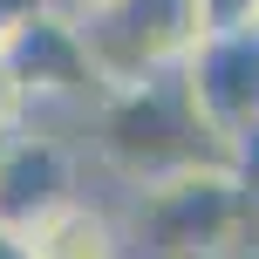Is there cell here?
<instances>
[{
    "label": "cell",
    "mask_w": 259,
    "mask_h": 259,
    "mask_svg": "<svg viewBox=\"0 0 259 259\" xmlns=\"http://www.w3.org/2000/svg\"><path fill=\"white\" fill-rule=\"evenodd\" d=\"M55 14H68V21H103V14H116L123 0H48Z\"/></svg>",
    "instance_id": "cell-10"
},
{
    "label": "cell",
    "mask_w": 259,
    "mask_h": 259,
    "mask_svg": "<svg viewBox=\"0 0 259 259\" xmlns=\"http://www.w3.org/2000/svg\"><path fill=\"white\" fill-rule=\"evenodd\" d=\"M252 27H259V14H252Z\"/></svg>",
    "instance_id": "cell-14"
},
{
    "label": "cell",
    "mask_w": 259,
    "mask_h": 259,
    "mask_svg": "<svg viewBox=\"0 0 259 259\" xmlns=\"http://www.w3.org/2000/svg\"><path fill=\"white\" fill-rule=\"evenodd\" d=\"M7 62H14V75L34 89L41 116H48L55 103H62V109H96L109 96L103 89V68H96V55H89L82 21H68V14H55V7L27 14V21L14 27Z\"/></svg>",
    "instance_id": "cell-4"
},
{
    "label": "cell",
    "mask_w": 259,
    "mask_h": 259,
    "mask_svg": "<svg viewBox=\"0 0 259 259\" xmlns=\"http://www.w3.org/2000/svg\"><path fill=\"white\" fill-rule=\"evenodd\" d=\"M34 123H41L34 89H27V82L14 75V62L0 55V137H21V130H34Z\"/></svg>",
    "instance_id": "cell-7"
},
{
    "label": "cell",
    "mask_w": 259,
    "mask_h": 259,
    "mask_svg": "<svg viewBox=\"0 0 259 259\" xmlns=\"http://www.w3.org/2000/svg\"><path fill=\"white\" fill-rule=\"evenodd\" d=\"M0 259H27V239L7 232V225H0Z\"/></svg>",
    "instance_id": "cell-11"
},
{
    "label": "cell",
    "mask_w": 259,
    "mask_h": 259,
    "mask_svg": "<svg viewBox=\"0 0 259 259\" xmlns=\"http://www.w3.org/2000/svg\"><path fill=\"white\" fill-rule=\"evenodd\" d=\"M184 89H191L198 123L211 130L225 157L246 137H259V27H219L191 48L184 62Z\"/></svg>",
    "instance_id": "cell-3"
},
{
    "label": "cell",
    "mask_w": 259,
    "mask_h": 259,
    "mask_svg": "<svg viewBox=\"0 0 259 259\" xmlns=\"http://www.w3.org/2000/svg\"><path fill=\"white\" fill-rule=\"evenodd\" d=\"M68 198H82V150L75 143L55 137L48 123L7 137V157H0V225L7 232H34Z\"/></svg>",
    "instance_id": "cell-5"
},
{
    "label": "cell",
    "mask_w": 259,
    "mask_h": 259,
    "mask_svg": "<svg viewBox=\"0 0 259 259\" xmlns=\"http://www.w3.org/2000/svg\"><path fill=\"white\" fill-rule=\"evenodd\" d=\"M96 123V157L130 184V191H157V184L184 178L198 164H219V143L211 130L198 123L191 109V89H184V68L178 75H157V82H137V89H109L103 103L89 109Z\"/></svg>",
    "instance_id": "cell-1"
},
{
    "label": "cell",
    "mask_w": 259,
    "mask_h": 259,
    "mask_svg": "<svg viewBox=\"0 0 259 259\" xmlns=\"http://www.w3.org/2000/svg\"><path fill=\"white\" fill-rule=\"evenodd\" d=\"M27 239V259H130V232L123 219L103 205V198H68L62 211H48V219L34 225Z\"/></svg>",
    "instance_id": "cell-6"
},
{
    "label": "cell",
    "mask_w": 259,
    "mask_h": 259,
    "mask_svg": "<svg viewBox=\"0 0 259 259\" xmlns=\"http://www.w3.org/2000/svg\"><path fill=\"white\" fill-rule=\"evenodd\" d=\"M0 157H7V137H0Z\"/></svg>",
    "instance_id": "cell-13"
},
{
    "label": "cell",
    "mask_w": 259,
    "mask_h": 259,
    "mask_svg": "<svg viewBox=\"0 0 259 259\" xmlns=\"http://www.w3.org/2000/svg\"><path fill=\"white\" fill-rule=\"evenodd\" d=\"M137 219H143V232L157 239V259H170V252H219L225 239L246 232V184H239V170L219 157V164H198V170H184V178L143 191Z\"/></svg>",
    "instance_id": "cell-2"
},
{
    "label": "cell",
    "mask_w": 259,
    "mask_h": 259,
    "mask_svg": "<svg viewBox=\"0 0 259 259\" xmlns=\"http://www.w3.org/2000/svg\"><path fill=\"white\" fill-rule=\"evenodd\" d=\"M170 259H219V252H170Z\"/></svg>",
    "instance_id": "cell-12"
},
{
    "label": "cell",
    "mask_w": 259,
    "mask_h": 259,
    "mask_svg": "<svg viewBox=\"0 0 259 259\" xmlns=\"http://www.w3.org/2000/svg\"><path fill=\"white\" fill-rule=\"evenodd\" d=\"M48 0H0V55H7V41H14V27L27 21V14H41Z\"/></svg>",
    "instance_id": "cell-9"
},
{
    "label": "cell",
    "mask_w": 259,
    "mask_h": 259,
    "mask_svg": "<svg viewBox=\"0 0 259 259\" xmlns=\"http://www.w3.org/2000/svg\"><path fill=\"white\" fill-rule=\"evenodd\" d=\"M198 7H205V27L219 34V27H252L259 0H198Z\"/></svg>",
    "instance_id": "cell-8"
}]
</instances>
